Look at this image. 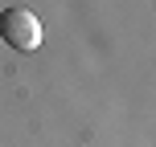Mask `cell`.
I'll list each match as a JSON object with an SVG mask.
<instances>
[{
  "label": "cell",
  "mask_w": 156,
  "mask_h": 147,
  "mask_svg": "<svg viewBox=\"0 0 156 147\" xmlns=\"http://www.w3.org/2000/svg\"><path fill=\"white\" fill-rule=\"evenodd\" d=\"M0 37H4L12 49L29 53V49L41 45V21L29 12V8H4V12H0Z\"/></svg>",
  "instance_id": "1"
}]
</instances>
